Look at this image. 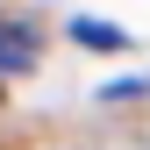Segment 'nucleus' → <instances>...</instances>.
Instances as JSON below:
<instances>
[{"label": "nucleus", "mask_w": 150, "mask_h": 150, "mask_svg": "<svg viewBox=\"0 0 150 150\" xmlns=\"http://www.w3.org/2000/svg\"><path fill=\"white\" fill-rule=\"evenodd\" d=\"M22 71H36V36L0 22V79H22Z\"/></svg>", "instance_id": "obj_1"}, {"label": "nucleus", "mask_w": 150, "mask_h": 150, "mask_svg": "<svg viewBox=\"0 0 150 150\" xmlns=\"http://www.w3.org/2000/svg\"><path fill=\"white\" fill-rule=\"evenodd\" d=\"M71 36L86 50H122V29H107V22H71Z\"/></svg>", "instance_id": "obj_2"}]
</instances>
